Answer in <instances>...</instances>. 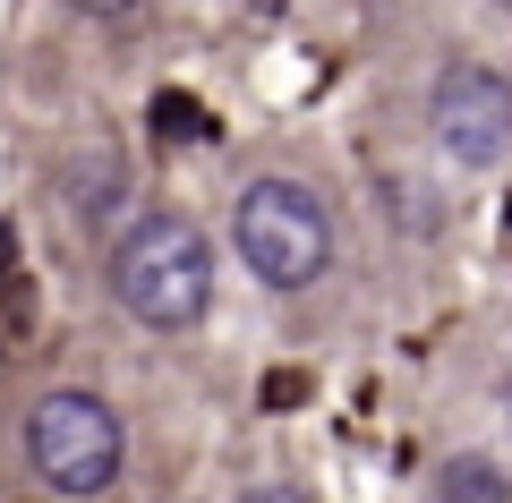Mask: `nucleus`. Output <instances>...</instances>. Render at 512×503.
I'll list each match as a JSON object with an SVG mask.
<instances>
[{"label": "nucleus", "instance_id": "obj_7", "mask_svg": "<svg viewBox=\"0 0 512 503\" xmlns=\"http://www.w3.org/2000/svg\"><path fill=\"white\" fill-rule=\"evenodd\" d=\"M154 120H163V137H205V111L188 103V94H163V103H154Z\"/></svg>", "mask_w": 512, "mask_h": 503}, {"label": "nucleus", "instance_id": "obj_8", "mask_svg": "<svg viewBox=\"0 0 512 503\" xmlns=\"http://www.w3.org/2000/svg\"><path fill=\"white\" fill-rule=\"evenodd\" d=\"M265 401H274V410H291V401H308V384H299V376H274V384H265Z\"/></svg>", "mask_w": 512, "mask_h": 503}, {"label": "nucleus", "instance_id": "obj_12", "mask_svg": "<svg viewBox=\"0 0 512 503\" xmlns=\"http://www.w3.org/2000/svg\"><path fill=\"white\" fill-rule=\"evenodd\" d=\"M495 9H512V0H495Z\"/></svg>", "mask_w": 512, "mask_h": 503}, {"label": "nucleus", "instance_id": "obj_10", "mask_svg": "<svg viewBox=\"0 0 512 503\" xmlns=\"http://www.w3.org/2000/svg\"><path fill=\"white\" fill-rule=\"evenodd\" d=\"M69 9H86V18H128L137 0H69Z\"/></svg>", "mask_w": 512, "mask_h": 503}, {"label": "nucleus", "instance_id": "obj_3", "mask_svg": "<svg viewBox=\"0 0 512 503\" xmlns=\"http://www.w3.org/2000/svg\"><path fill=\"white\" fill-rule=\"evenodd\" d=\"M26 461L52 495H103L128 461V435L111 418V401L94 393H43L26 410Z\"/></svg>", "mask_w": 512, "mask_h": 503}, {"label": "nucleus", "instance_id": "obj_6", "mask_svg": "<svg viewBox=\"0 0 512 503\" xmlns=\"http://www.w3.org/2000/svg\"><path fill=\"white\" fill-rule=\"evenodd\" d=\"M436 503H512V478L487 452H453V461L436 469Z\"/></svg>", "mask_w": 512, "mask_h": 503}, {"label": "nucleus", "instance_id": "obj_9", "mask_svg": "<svg viewBox=\"0 0 512 503\" xmlns=\"http://www.w3.org/2000/svg\"><path fill=\"white\" fill-rule=\"evenodd\" d=\"M239 503H308V495H299V486H248Z\"/></svg>", "mask_w": 512, "mask_h": 503}, {"label": "nucleus", "instance_id": "obj_2", "mask_svg": "<svg viewBox=\"0 0 512 503\" xmlns=\"http://www.w3.org/2000/svg\"><path fill=\"white\" fill-rule=\"evenodd\" d=\"M231 248L265 290H308L333 265V214L308 180H248L231 214Z\"/></svg>", "mask_w": 512, "mask_h": 503}, {"label": "nucleus", "instance_id": "obj_11", "mask_svg": "<svg viewBox=\"0 0 512 503\" xmlns=\"http://www.w3.org/2000/svg\"><path fill=\"white\" fill-rule=\"evenodd\" d=\"M504 418H512V384H504Z\"/></svg>", "mask_w": 512, "mask_h": 503}, {"label": "nucleus", "instance_id": "obj_1", "mask_svg": "<svg viewBox=\"0 0 512 503\" xmlns=\"http://www.w3.org/2000/svg\"><path fill=\"white\" fill-rule=\"evenodd\" d=\"M111 299L146 333H188L214 307V248L188 214H137L111 248Z\"/></svg>", "mask_w": 512, "mask_h": 503}, {"label": "nucleus", "instance_id": "obj_4", "mask_svg": "<svg viewBox=\"0 0 512 503\" xmlns=\"http://www.w3.org/2000/svg\"><path fill=\"white\" fill-rule=\"evenodd\" d=\"M427 128L461 171H495L512 154V77L487 60H444L436 94H427Z\"/></svg>", "mask_w": 512, "mask_h": 503}, {"label": "nucleus", "instance_id": "obj_5", "mask_svg": "<svg viewBox=\"0 0 512 503\" xmlns=\"http://www.w3.org/2000/svg\"><path fill=\"white\" fill-rule=\"evenodd\" d=\"M120 197H128V162L111 154V145H94V154H77V162H69V205H77L86 222L120 214Z\"/></svg>", "mask_w": 512, "mask_h": 503}]
</instances>
